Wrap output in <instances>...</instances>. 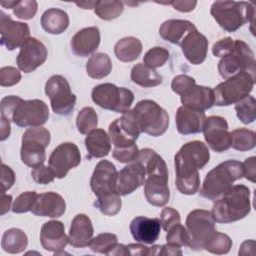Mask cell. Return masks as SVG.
Returning <instances> with one entry per match:
<instances>
[{
	"label": "cell",
	"mask_w": 256,
	"mask_h": 256,
	"mask_svg": "<svg viewBox=\"0 0 256 256\" xmlns=\"http://www.w3.org/2000/svg\"><path fill=\"white\" fill-rule=\"evenodd\" d=\"M216 221L210 211L196 209L190 212L186 219V229L190 236V248L202 251L208 238L216 231Z\"/></svg>",
	"instance_id": "cell-12"
},
{
	"label": "cell",
	"mask_w": 256,
	"mask_h": 256,
	"mask_svg": "<svg viewBox=\"0 0 256 256\" xmlns=\"http://www.w3.org/2000/svg\"><path fill=\"white\" fill-rule=\"evenodd\" d=\"M229 126L225 118L211 116L206 119L204 125V138L208 146L217 153H222L231 148V136Z\"/></svg>",
	"instance_id": "cell-17"
},
{
	"label": "cell",
	"mask_w": 256,
	"mask_h": 256,
	"mask_svg": "<svg viewBox=\"0 0 256 256\" xmlns=\"http://www.w3.org/2000/svg\"><path fill=\"white\" fill-rule=\"evenodd\" d=\"M210 160V152L206 144L192 141L184 144L175 155L176 186L184 195H194L200 189L199 170Z\"/></svg>",
	"instance_id": "cell-1"
},
{
	"label": "cell",
	"mask_w": 256,
	"mask_h": 256,
	"mask_svg": "<svg viewBox=\"0 0 256 256\" xmlns=\"http://www.w3.org/2000/svg\"><path fill=\"white\" fill-rule=\"evenodd\" d=\"M139 151L136 144L128 148H114L113 158L120 163H132L138 159Z\"/></svg>",
	"instance_id": "cell-48"
},
{
	"label": "cell",
	"mask_w": 256,
	"mask_h": 256,
	"mask_svg": "<svg viewBox=\"0 0 256 256\" xmlns=\"http://www.w3.org/2000/svg\"><path fill=\"white\" fill-rule=\"evenodd\" d=\"M255 160L256 158L253 156V157H250V158H247L245 160L243 164V170H244V177L251 181L252 183H255L256 182V166H255Z\"/></svg>",
	"instance_id": "cell-53"
},
{
	"label": "cell",
	"mask_w": 256,
	"mask_h": 256,
	"mask_svg": "<svg viewBox=\"0 0 256 256\" xmlns=\"http://www.w3.org/2000/svg\"><path fill=\"white\" fill-rule=\"evenodd\" d=\"M92 100L105 110L124 114L130 110L134 102V94L129 89L105 83L94 87Z\"/></svg>",
	"instance_id": "cell-11"
},
{
	"label": "cell",
	"mask_w": 256,
	"mask_h": 256,
	"mask_svg": "<svg viewBox=\"0 0 256 256\" xmlns=\"http://www.w3.org/2000/svg\"><path fill=\"white\" fill-rule=\"evenodd\" d=\"M109 255H130V252L127 246L117 243L115 247L112 249V251L109 253Z\"/></svg>",
	"instance_id": "cell-59"
},
{
	"label": "cell",
	"mask_w": 256,
	"mask_h": 256,
	"mask_svg": "<svg viewBox=\"0 0 256 256\" xmlns=\"http://www.w3.org/2000/svg\"><path fill=\"white\" fill-rule=\"evenodd\" d=\"M231 147L240 152L250 151L256 146L255 132L246 128H239L230 133Z\"/></svg>",
	"instance_id": "cell-36"
},
{
	"label": "cell",
	"mask_w": 256,
	"mask_h": 256,
	"mask_svg": "<svg viewBox=\"0 0 256 256\" xmlns=\"http://www.w3.org/2000/svg\"><path fill=\"white\" fill-rule=\"evenodd\" d=\"M124 11L123 2L117 0L96 1L94 12L102 20L111 21L118 18Z\"/></svg>",
	"instance_id": "cell-37"
},
{
	"label": "cell",
	"mask_w": 256,
	"mask_h": 256,
	"mask_svg": "<svg viewBox=\"0 0 256 256\" xmlns=\"http://www.w3.org/2000/svg\"><path fill=\"white\" fill-rule=\"evenodd\" d=\"M69 16L61 9L51 8L46 10L41 17V26L49 34L59 35L65 32L69 26Z\"/></svg>",
	"instance_id": "cell-31"
},
{
	"label": "cell",
	"mask_w": 256,
	"mask_h": 256,
	"mask_svg": "<svg viewBox=\"0 0 256 256\" xmlns=\"http://www.w3.org/2000/svg\"><path fill=\"white\" fill-rule=\"evenodd\" d=\"M81 163V154L76 144L66 142L54 149L49 158V166L56 178H65L68 172Z\"/></svg>",
	"instance_id": "cell-15"
},
{
	"label": "cell",
	"mask_w": 256,
	"mask_h": 256,
	"mask_svg": "<svg viewBox=\"0 0 256 256\" xmlns=\"http://www.w3.org/2000/svg\"><path fill=\"white\" fill-rule=\"evenodd\" d=\"M85 146L88 151V159L104 158L111 151V139L105 130L95 129L87 135Z\"/></svg>",
	"instance_id": "cell-30"
},
{
	"label": "cell",
	"mask_w": 256,
	"mask_h": 256,
	"mask_svg": "<svg viewBox=\"0 0 256 256\" xmlns=\"http://www.w3.org/2000/svg\"><path fill=\"white\" fill-rule=\"evenodd\" d=\"M251 192L245 185H235L215 200L211 211L216 222L232 223L239 221L251 212Z\"/></svg>",
	"instance_id": "cell-4"
},
{
	"label": "cell",
	"mask_w": 256,
	"mask_h": 256,
	"mask_svg": "<svg viewBox=\"0 0 256 256\" xmlns=\"http://www.w3.org/2000/svg\"><path fill=\"white\" fill-rule=\"evenodd\" d=\"M76 125L78 131L83 135H88L98 126V115L93 107H84L77 115Z\"/></svg>",
	"instance_id": "cell-39"
},
{
	"label": "cell",
	"mask_w": 256,
	"mask_h": 256,
	"mask_svg": "<svg viewBox=\"0 0 256 256\" xmlns=\"http://www.w3.org/2000/svg\"><path fill=\"white\" fill-rule=\"evenodd\" d=\"M22 75L18 69L12 66L2 67L0 69V85L2 87H11L20 82Z\"/></svg>",
	"instance_id": "cell-47"
},
{
	"label": "cell",
	"mask_w": 256,
	"mask_h": 256,
	"mask_svg": "<svg viewBox=\"0 0 256 256\" xmlns=\"http://www.w3.org/2000/svg\"><path fill=\"white\" fill-rule=\"evenodd\" d=\"M180 97L183 106L199 112H204L215 105L214 90L196 83L184 90Z\"/></svg>",
	"instance_id": "cell-22"
},
{
	"label": "cell",
	"mask_w": 256,
	"mask_h": 256,
	"mask_svg": "<svg viewBox=\"0 0 256 256\" xmlns=\"http://www.w3.org/2000/svg\"><path fill=\"white\" fill-rule=\"evenodd\" d=\"M206 119L204 112L195 111L185 106H181L178 108L176 113L177 130L182 135L201 133L203 132Z\"/></svg>",
	"instance_id": "cell-27"
},
{
	"label": "cell",
	"mask_w": 256,
	"mask_h": 256,
	"mask_svg": "<svg viewBox=\"0 0 256 256\" xmlns=\"http://www.w3.org/2000/svg\"><path fill=\"white\" fill-rule=\"evenodd\" d=\"M101 41L98 27H88L77 32L71 40V48L75 55L88 57L99 47Z\"/></svg>",
	"instance_id": "cell-26"
},
{
	"label": "cell",
	"mask_w": 256,
	"mask_h": 256,
	"mask_svg": "<svg viewBox=\"0 0 256 256\" xmlns=\"http://www.w3.org/2000/svg\"><path fill=\"white\" fill-rule=\"evenodd\" d=\"M11 134V125L10 121L7 120L4 117H1V135H0V140L5 141L7 138H9Z\"/></svg>",
	"instance_id": "cell-57"
},
{
	"label": "cell",
	"mask_w": 256,
	"mask_h": 256,
	"mask_svg": "<svg viewBox=\"0 0 256 256\" xmlns=\"http://www.w3.org/2000/svg\"><path fill=\"white\" fill-rule=\"evenodd\" d=\"M209 42L197 29L186 35L181 43V48L186 59L193 65L202 64L208 54Z\"/></svg>",
	"instance_id": "cell-24"
},
{
	"label": "cell",
	"mask_w": 256,
	"mask_h": 256,
	"mask_svg": "<svg viewBox=\"0 0 256 256\" xmlns=\"http://www.w3.org/2000/svg\"><path fill=\"white\" fill-rule=\"evenodd\" d=\"M143 50L142 42L135 37H125L119 40L114 48L115 56L122 62H133L139 58Z\"/></svg>",
	"instance_id": "cell-32"
},
{
	"label": "cell",
	"mask_w": 256,
	"mask_h": 256,
	"mask_svg": "<svg viewBox=\"0 0 256 256\" xmlns=\"http://www.w3.org/2000/svg\"><path fill=\"white\" fill-rule=\"evenodd\" d=\"M94 228L91 219L85 214H78L71 223L68 236L69 244L74 248H85L93 239Z\"/></svg>",
	"instance_id": "cell-28"
},
{
	"label": "cell",
	"mask_w": 256,
	"mask_h": 256,
	"mask_svg": "<svg viewBox=\"0 0 256 256\" xmlns=\"http://www.w3.org/2000/svg\"><path fill=\"white\" fill-rule=\"evenodd\" d=\"M196 29V26L188 20L171 19L161 25L159 33L163 40L175 45H181L186 35Z\"/></svg>",
	"instance_id": "cell-29"
},
{
	"label": "cell",
	"mask_w": 256,
	"mask_h": 256,
	"mask_svg": "<svg viewBox=\"0 0 256 256\" xmlns=\"http://www.w3.org/2000/svg\"><path fill=\"white\" fill-rule=\"evenodd\" d=\"M50 141L51 134L48 129L41 126L27 129L22 136V162L33 169L44 165L46 148L49 146Z\"/></svg>",
	"instance_id": "cell-10"
},
{
	"label": "cell",
	"mask_w": 256,
	"mask_h": 256,
	"mask_svg": "<svg viewBox=\"0 0 256 256\" xmlns=\"http://www.w3.org/2000/svg\"><path fill=\"white\" fill-rule=\"evenodd\" d=\"M0 33L1 45L7 50L13 51L21 48L30 38V28L27 23L13 21L9 15L0 12Z\"/></svg>",
	"instance_id": "cell-16"
},
{
	"label": "cell",
	"mask_w": 256,
	"mask_h": 256,
	"mask_svg": "<svg viewBox=\"0 0 256 256\" xmlns=\"http://www.w3.org/2000/svg\"><path fill=\"white\" fill-rule=\"evenodd\" d=\"M48 57V50L38 39L30 37L20 48L17 56L18 68L24 73H31L43 65Z\"/></svg>",
	"instance_id": "cell-19"
},
{
	"label": "cell",
	"mask_w": 256,
	"mask_h": 256,
	"mask_svg": "<svg viewBox=\"0 0 256 256\" xmlns=\"http://www.w3.org/2000/svg\"><path fill=\"white\" fill-rule=\"evenodd\" d=\"M112 67V61L107 54L95 53L86 64V72L92 79H102L111 73Z\"/></svg>",
	"instance_id": "cell-35"
},
{
	"label": "cell",
	"mask_w": 256,
	"mask_h": 256,
	"mask_svg": "<svg viewBox=\"0 0 256 256\" xmlns=\"http://www.w3.org/2000/svg\"><path fill=\"white\" fill-rule=\"evenodd\" d=\"M146 171L142 162L136 160L125 166L118 173L117 191L120 196H127L145 184Z\"/></svg>",
	"instance_id": "cell-20"
},
{
	"label": "cell",
	"mask_w": 256,
	"mask_h": 256,
	"mask_svg": "<svg viewBox=\"0 0 256 256\" xmlns=\"http://www.w3.org/2000/svg\"><path fill=\"white\" fill-rule=\"evenodd\" d=\"M182 250L181 247L171 245V244H166L161 246L159 254L158 255H168V256H177V255H182Z\"/></svg>",
	"instance_id": "cell-56"
},
{
	"label": "cell",
	"mask_w": 256,
	"mask_h": 256,
	"mask_svg": "<svg viewBox=\"0 0 256 256\" xmlns=\"http://www.w3.org/2000/svg\"><path fill=\"white\" fill-rule=\"evenodd\" d=\"M12 196L6 195L5 193H1V215H5L11 208Z\"/></svg>",
	"instance_id": "cell-58"
},
{
	"label": "cell",
	"mask_w": 256,
	"mask_h": 256,
	"mask_svg": "<svg viewBox=\"0 0 256 256\" xmlns=\"http://www.w3.org/2000/svg\"><path fill=\"white\" fill-rule=\"evenodd\" d=\"M38 10V3L35 0L19 1L13 9L14 15L21 20H31L35 17Z\"/></svg>",
	"instance_id": "cell-46"
},
{
	"label": "cell",
	"mask_w": 256,
	"mask_h": 256,
	"mask_svg": "<svg viewBox=\"0 0 256 256\" xmlns=\"http://www.w3.org/2000/svg\"><path fill=\"white\" fill-rule=\"evenodd\" d=\"M232 245V240L228 235L215 231L205 242L204 249L212 254L224 255L230 252Z\"/></svg>",
	"instance_id": "cell-38"
},
{
	"label": "cell",
	"mask_w": 256,
	"mask_h": 256,
	"mask_svg": "<svg viewBox=\"0 0 256 256\" xmlns=\"http://www.w3.org/2000/svg\"><path fill=\"white\" fill-rule=\"evenodd\" d=\"M255 98L253 96H247L240 100L235 105V110L237 113L238 119L243 124H251L256 119V112H255Z\"/></svg>",
	"instance_id": "cell-41"
},
{
	"label": "cell",
	"mask_w": 256,
	"mask_h": 256,
	"mask_svg": "<svg viewBox=\"0 0 256 256\" xmlns=\"http://www.w3.org/2000/svg\"><path fill=\"white\" fill-rule=\"evenodd\" d=\"M117 243L118 238L115 234L103 233L93 238L89 244V247L95 253L109 255Z\"/></svg>",
	"instance_id": "cell-42"
},
{
	"label": "cell",
	"mask_w": 256,
	"mask_h": 256,
	"mask_svg": "<svg viewBox=\"0 0 256 256\" xmlns=\"http://www.w3.org/2000/svg\"><path fill=\"white\" fill-rule=\"evenodd\" d=\"M169 4L172 5L175 10L186 13V12H191V11H193L196 8L197 1H192V0L171 1Z\"/></svg>",
	"instance_id": "cell-54"
},
{
	"label": "cell",
	"mask_w": 256,
	"mask_h": 256,
	"mask_svg": "<svg viewBox=\"0 0 256 256\" xmlns=\"http://www.w3.org/2000/svg\"><path fill=\"white\" fill-rule=\"evenodd\" d=\"M161 220L158 218H148L138 216L130 224V232L133 238L143 244L155 243L161 232Z\"/></svg>",
	"instance_id": "cell-23"
},
{
	"label": "cell",
	"mask_w": 256,
	"mask_h": 256,
	"mask_svg": "<svg viewBox=\"0 0 256 256\" xmlns=\"http://www.w3.org/2000/svg\"><path fill=\"white\" fill-rule=\"evenodd\" d=\"M170 57V53L167 49L162 47H154L150 49L144 56V65L151 69L162 67L166 64Z\"/></svg>",
	"instance_id": "cell-43"
},
{
	"label": "cell",
	"mask_w": 256,
	"mask_h": 256,
	"mask_svg": "<svg viewBox=\"0 0 256 256\" xmlns=\"http://www.w3.org/2000/svg\"><path fill=\"white\" fill-rule=\"evenodd\" d=\"M127 248L130 252V255L136 256H148L149 255V247L144 246V244H129Z\"/></svg>",
	"instance_id": "cell-55"
},
{
	"label": "cell",
	"mask_w": 256,
	"mask_h": 256,
	"mask_svg": "<svg viewBox=\"0 0 256 256\" xmlns=\"http://www.w3.org/2000/svg\"><path fill=\"white\" fill-rule=\"evenodd\" d=\"M96 1H84V2H77L76 5L82 9H93L95 7Z\"/></svg>",
	"instance_id": "cell-60"
},
{
	"label": "cell",
	"mask_w": 256,
	"mask_h": 256,
	"mask_svg": "<svg viewBox=\"0 0 256 256\" xmlns=\"http://www.w3.org/2000/svg\"><path fill=\"white\" fill-rule=\"evenodd\" d=\"M66 211V202L64 198L55 193L47 192L38 194L37 200L31 212L36 216L58 218L64 215Z\"/></svg>",
	"instance_id": "cell-25"
},
{
	"label": "cell",
	"mask_w": 256,
	"mask_h": 256,
	"mask_svg": "<svg viewBox=\"0 0 256 256\" xmlns=\"http://www.w3.org/2000/svg\"><path fill=\"white\" fill-rule=\"evenodd\" d=\"M45 93L49 97L54 113L62 116L70 115L76 104V96L72 93L69 82L61 75L49 78L45 85Z\"/></svg>",
	"instance_id": "cell-13"
},
{
	"label": "cell",
	"mask_w": 256,
	"mask_h": 256,
	"mask_svg": "<svg viewBox=\"0 0 256 256\" xmlns=\"http://www.w3.org/2000/svg\"><path fill=\"white\" fill-rule=\"evenodd\" d=\"M118 172L114 164L110 161H100L93 172L91 177L90 186L97 198H101L117 191Z\"/></svg>",
	"instance_id": "cell-18"
},
{
	"label": "cell",
	"mask_w": 256,
	"mask_h": 256,
	"mask_svg": "<svg viewBox=\"0 0 256 256\" xmlns=\"http://www.w3.org/2000/svg\"><path fill=\"white\" fill-rule=\"evenodd\" d=\"M140 134L141 131L131 110L109 126V136L114 148H128L135 145Z\"/></svg>",
	"instance_id": "cell-14"
},
{
	"label": "cell",
	"mask_w": 256,
	"mask_h": 256,
	"mask_svg": "<svg viewBox=\"0 0 256 256\" xmlns=\"http://www.w3.org/2000/svg\"><path fill=\"white\" fill-rule=\"evenodd\" d=\"M1 246L9 254L22 253L28 246V237L26 233L18 228H11L4 232Z\"/></svg>",
	"instance_id": "cell-33"
},
{
	"label": "cell",
	"mask_w": 256,
	"mask_h": 256,
	"mask_svg": "<svg viewBox=\"0 0 256 256\" xmlns=\"http://www.w3.org/2000/svg\"><path fill=\"white\" fill-rule=\"evenodd\" d=\"M166 241L168 244L175 245L178 247H189L190 246V236L187 229L180 223L173 226L166 236Z\"/></svg>",
	"instance_id": "cell-44"
},
{
	"label": "cell",
	"mask_w": 256,
	"mask_h": 256,
	"mask_svg": "<svg viewBox=\"0 0 256 256\" xmlns=\"http://www.w3.org/2000/svg\"><path fill=\"white\" fill-rule=\"evenodd\" d=\"M243 177V164L237 160H227L206 175L199 193L203 198L215 201Z\"/></svg>",
	"instance_id": "cell-5"
},
{
	"label": "cell",
	"mask_w": 256,
	"mask_h": 256,
	"mask_svg": "<svg viewBox=\"0 0 256 256\" xmlns=\"http://www.w3.org/2000/svg\"><path fill=\"white\" fill-rule=\"evenodd\" d=\"M221 56L218 71L222 78L228 79L244 71L255 74L254 52L244 41L232 39Z\"/></svg>",
	"instance_id": "cell-7"
},
{
	"label": "cell",
	"mask_w": 256,
	"mask_h": 256,
	"mask_svg": "<svg viewBox=\"0 0 256 256\" xmlns=\"http://www.w3.org/2000/svg\"><path fill=\"white\" fill-rule=\"evenodd\" d=\"M137 160L143 163L146 171L144 193L147 201L156 207L165 206L170 199L169 174L166 162L159 154L149 148L140 150Z\"/></svg>",
	"instance_id": "cell-2"
},
{
	"label": "cell",
	"mask_w": 256,
	"mask_h": 256,
	"mask_svg": "<svg viewBox=\"0 0 256 256\" xmlns=\"http://www.w3.org/2000/svg\"><path fill=\"white\" fill-rule=\"evenodd\" d=\"M94 206L101 211L106 216H115L117 215L122 207V200L118 192L97 198L94 202Z\"/></svg>",
	"instance_id": "cell-40"
},
{
	"label": "cell",
	"mask_w": 256,
	"mask_h": 256,
	"mask_svg": "<svg viewBox=\"0 0 256 256\" xmlns=\"http://www.w3.org/2000/svg\"><path fill=\"white\" fill-rule=\"evenodd\" d=\"M131 79L135 84L144 88L156 87L163 82V77L155 69H151L143 63H139L132 68Z\"/></svg>",
	"instance_id": "cell-34"
},
{
	"label": "cell",
	"mask_w": 256,
	"mask_h": 256,
	"mask_svg": "<svg viewBox=\"0 0 256 256\" xmlns=\"http://www.w3.org/2000/svg\"><path fill=\"white\" fill-rule=\"evenodd\" d=\"M181 222V216L180 213L172 208V207H166L161 212V225L164 231L168 232L173 226L179 224Z\"/></svg>",
	"instance_id": "cell-50"
},
{
	"label": "cell",
	"mask_w": 256,
	"mask_h": 256,
	"mask_svg": "<svg viewBox=\"0 0 256 256\" xmlns=\"http://www.w3.org/2000/svg\"><path fill=\"white\" fill-rule=\"evenodd\" d=\"M16 180L14 171L4 163L1 168V193H5L7 190L12 188Z\"/></svg>",
	"instance_id": "cell-51"
},
{
	"label": "cell",
	"mask_w": 256,
	"mask_h": 256,
	"mask_svg": "<svg viewBox=\"0 0 256 256\" xmlns=\"http://www.w3.org/2000/svg\"><path fill=\"white\" fill-rule=\"evenodd\" d=\"M194 83H196L194 78H192L188 75H178V76L174 77V79L172 80L171 88H172L173 92L180 95L184 90H186L189 86H191Z\"/></svg>",
	"instance_id": "cell-52"
},
{
	"label": "cell",
	"mask_w": 256,
	"mask_h": 256,
	"mask_svg": "<svg viewBox=\"0 0 256 256\" xmlns=\"http://www.w3.org/2000/svg\"><path fill=\"white\" fill-rule=\"evenodd\" d=\"M19 3V1H8V2H1V6H3L4 8H7V9H14L17 4Z\"/></svg>",
	"instance_id": "cell-61"
},
{
	"label": "cell",
	"mask_w": 256,
	"mask_h": 256,
	"mask_svg": "<svg viewBox=\"0 0 256 256\" xmlns=\"http://www.w3.org/2000/svg\"><path fill=\"white\" fill-rule=\"evenodd\" d=\"M1 117L22 128L40 127L49 119V108L39 99L23 100L18 96H7L0 103Z\"/></svg>",
	"instance_id": "cell-3"
},
{
	"label": "cell",
	"mask_w": 256,
	"mask_h": 256,
	"mask_svg": "<svg viewBox=\"0 0 256 256\" xmlns=\"http://www.w3.org/2000/svg\"><path fill=\"white\" fill-rule=\"evenodd\" d=\"M255 84V74L240 72L220 83L214 89L215 105L223 107L238 103L249 96Z\"/></svg>",
	"instance_id": "cell-9"
},
{
	"label": "cell",
	"mask_w": 256,
	"mask_h": 256,
	"mask_svg": "<svg viewBox=\"0 0 256 256\" xmlns=\"http://www.w3.org/2000/svg\"><path fill=\"white\" fill-rule=\"evenodd\" d=\"M40 242L46 251L54 252L55 254L62 253L69 244L64 224L56 220L46 222L41 228Z\"/></svg>",
	"instance_id": "cell-21"
},
{
	"label": "cell",
	"mask_w": 256,
	"mask_h": 256,
	"mask_svg": "<svg viewBox=\"0 0 256 256\" xmlns=\"http://www.w3.org/2000/svg\"><path fill=\"white\" fill-rule=\"evenodd\" d=\"M31 175L34 181L40 185H48L52 183L56 178V175L53 172V170L50 168V166H44V165L34 168L31 172Z\"/></svg>",
	"instance_id": "cell-49"
},
{
	"label": "cell",
	"mask_w": 256,
	"mask_h": 256,
	"mask_svg": "<svg viewBox=\"0 0 256 256\" xmlns=\"http://www.w3.org/2000/svg\"><path fill=\"white\" fill-rule=\"evenodd\" d=\"M38 194L35 191H28L20 194L13 203L12 211L16 214L27 213L31 211L35 205Z\"/></svg>",
	"instance_id": "cell-45"
},
{
	"label": "cell",
	"mask_w": 256,
	"mask_h": 256,
	"mask_svg": "<svg viewBox=\"0 0 256 256\" xmlns=\"http://www.w3.org/2000/svg\"><path fill=\"white\" fill-rule=\"evenodd\" d=\"M141 133L159 137L169 127V115L165 109L152 100H142L131 110Z\"/></svg>",
	"instance_id": "cell-8"
},
{
	"label": "cell",
	"mask_w": 256,
	"mask_h": 256,
	"mask_svg": "<svg viewBox=\"0 0 256 256\" xmlns=\"http://www.w3.org/2000/svg\"><path fill=\"white\" fill-rule=\"evenodd\" d=\"M210 13L219 26L233 33L246 23H254L255 8L246 1H216L212 4Z\"/></svg>",
	"instance_id": "cell-6"
}]
</instances>
